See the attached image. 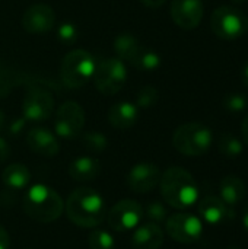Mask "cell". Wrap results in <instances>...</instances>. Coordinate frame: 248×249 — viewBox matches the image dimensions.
Returning a JSON list of instances; mask_svg holds the SVG:
<instances>
[{
	"mask_svg": "<svg viewBox=\"0 0 248 249\" xmlns=\"http://www.w3.org/2000/svg\"><path fill=\"white\" fill-rule=\"evenodd\" d=\"M67 219L79 228H98L107 217V203L94 188L73 190L64 203Z\"/></svg>",
	"mask_w": 248,
	"mask_h": 249,
	"instance_id": "cell-1",
	"label": "cell"
},
{
	"mask_svg": "<svg viewBox=\"0 0 248 249\" xmlns=\"http://www.w3.org/2000/svg\"><path fill=\"white\" fill-rule=\"evenodd\" d=\"M164 201L178 210L191 207L199 198V187L194 177L184 168H168L159 181Z\"/></svg>",
	"mask_w": 248,
	"mask_h": 249,
	"instance_id": "cell-2",
	"label": "cell"
},
{
	"mask_svg": "<svg viewBox=\"0 0 248 249\" xmlns=\"http://www.w3.org/2000/svg\"><path fill=\"white\" fill-rule=\"evenodd\" d=\"M22 206L26 216L39 223H51L57 220L64 210V203L60 194L45 184L32 185L26 191Z\"/></svg>",
	"mask_w": 248,
	"mask_h": 249,
	"instance_id": "cell-3",
	"label": "cell"
},
{
	"mask_svg": "<svg viewBox=\"0 0 248 249\" xmlns=\"http://www.w3.org/2000/svg\"><path fill=\"white\" fill-rule=\"evenodd\" d=\"M172 144L184 156H202L210 150L213 133L202 123H186L174 131Z\"/></svg>",
	"mask_w": 248,
	"mask_h": 249,
	"instance_id": "cell-4",
	"label": "cell"
},
{
	"mask_svg": "<svg viewBox=\"0 0 248 249\" xmlns=\"http://www.w3.org/2000/svg\"><path fill=\"white\" fill-rule=\"evenodd\" d=\"M95 60L85 50H73L61 61L60 74L69 88H80L92 80L95 71Z\"/></svg>",
	"mask_w": 248,
	"mask_h": 249,
	"instance_id": "cell-5",
	"label": "cell"
},
{
	"mask_svg": "<svg viewBox=\"0 0 248 249\" xmlns=\"http://www.w3.org/2000/svg\"><path fill=\"white\" fill-rule=\"evenodd\" d=\"M210 26L218 38L234 41L246 34L248 29V19L243 12L235 7L221 6L212 12Z\"/></svg>",
	"mask_w": 248,
	"mask_h": 249,
	"instance_id": "cell-6",
	"label": "cell"
},
{
	"mask_svg": "<svg viewBox=\"0 0 248 249\" xmlns=\"http://www.w3.org/2000/svg\"><path fill=\"white\" fill-rule=\"evenodd\" d=\"M95 88L102 93V95H115L118 93L127 80V70L120 58H105L96 63L95 71L92 76Z\"/></svg>",
	"mask_w": 248,
	"mask_h": 249,
	"instance_id": "cell-7",
	"label": "cell"
},
{
	"mask_svg": "<svg viewBox=\"0 0 248 249\" xmlns=\"http://www.w3.org/2000/svg\"><path fill=\"white\" fill-rule=\"evenodd\" d=\"M165 231L171 239L180 244H194L203 235V223L189 213H175L165 220Z\"/></svg>",
	"mask_w": 248,
	"mask_h": 249,
	"instance_id": "cell-8",
	"label": "cell"
},
{
	"mask_svg": "<svg viewBox=\"0 0 248 249\" xmlns=\"http://www.w3.org/2000/svg\"><path fill=\"white\" fill-rule=\"evenodd\" d=\"M143 207L136 200H121L115 203L107 213V223L117 232H127L137 228L143 219Z\"/></svg>",
	"mask_w": 248,
	"mask_h": 249,
	"instance_id": "cell-9",
	"label": "cell"
},
{
	"mask_svg": "<svg viewBox=\"0 0 248 249\" xmlns=\"http://www.w3.org/2000/svg\"><path fill=\"white\" fill-rule=\"evenodd\" d=\"M85 127V111L83 108L75 102L67 101L60 105L56 114L54 128L57 136L63 139H76L82 134V130Z\"/></svg>",
	"mask_w": 248,
	"mask_h": 249,
	"instance_id": "cell-10",
	"label": "cell"
},
{
	"mask_svg": "<svg viewBox=\"0 0 248 249\" xmlns=\"http://www.w3.org/2000/svg\"><path fill=\"white\" fill-rule=\"evenodd\" d=\"M161 177H162V172L158 165L151 163V162H142V163L134 165L129 171L126 177V182H127V187L133 193L146 194L159 185Z\"/></svg>",
	"mask_w": 248,
	"mask_h": 249,
	"instance_id": "cell-11",
	"label": "cell"
},
{
	"mask_svg": "<svg viewBox=\"0 0 248 249\" xmlns=\"http://www.w3.org/2000/svg\"><path fill=\"white\" fill-rule=\"evenodd\" d=\"M170 10L174 23L190 31L200 25L205 13V4L203 0H172Z\"/></svg>",
	"mask_w": 248,
	"mask_h": 249,
	"instance_id": "cell-12",
	"label": "cell"
},
{
	"mask_svg": "<svg viewBox=\"0 0 248 249\" xmlns=\"http://www.w3.org/2000/svg\"><path fill=\"white\" fill-rule=\"evenodd\" d=\"M54 108V101L51 95L41 88H31L23 99V117L29 121H44L47 120Z\"/></svg>",
	"mask_w": 248,
	"mask_h": 249,
	"instance_id": "cell-13",
	"label": "cell"
},
{
	"mask_svg": "<svg viewBox=\"0 0 248 249\" xmlns=\"http://www.w3.org/2000/svg\"><path fill=\"white\" fill-rule=\"evenodd\" d=\"M199 214L209 225H221L235 219L234 207H229L218 196H206L199 203Z\"/></svg>",
	"mask_w": 248,
	"mask_h": 249,
	"instance_id": "cell-14",
	"label": "cell"
},
{
	"mask_svg": "<svg viewBox=\"0 0 248 249\" xmlns=\"http://www.w3.org/2000/svg\"><path fill=\"white\" fill-rule=\"evenodd\" d=\"M56 22L54 10L48 4H32L28 7L22 18V25L25 31L31 34H44L48 32Z\"/></svg>",
	"mask_w": 248,
	"mask_h": 249,
	"instance_id": "cell-15",
	"label": "cell"
},
{
	"mask_svg": "<svg viewBox=\"0 0 248 249\" xmlns=\"http://www.w3.org/2000/svg\"><path fill=\"white\" fill-rule=\"evenodd\" d=\"M26 144L34 153L45 158H53L60 152V144L57 137L44 127H37L29 130L26 134Z\"/></svg>",
	"mask_w": 248,
	"mask_h": 249,
	"instance_id": "cell-16",
	"label": "cell"
},
{
	"mask_svg": "<svg viewBox=\"0 0 248 249\" xmlns=\"http://www.w3.org/2000/svg\"><path fill=\"white\" fill-rule=\"evenodd\" d=\"M164 231L156 223H145L139 225L134 231L130 247L132 249H159L164 244Z\"/></svg>",
	"mask_w": 248,
	"mask_h": 249,
	"instance_id": "cell-17",
	"label": "cell"
},
{
	"mask_svg": "<svg viewBox=\"0 0 248 249\" xmlns=\"http://www.w3.org/2000/svg\"><path fill=\"white\" fill-rule=\"evenodd\" d=\"M139 118V109L130 102H117L108 109V121L117 130L132 128Z\"/></svg>",
	"mask_w": 248,
	"mask_h": 249,
	"instance_id": "cell-18",
	"label": "cell"
},
{
	"mask_svg": "<svg viewBox=\"0 0 248 249\" xmlns=\"http://www.w3.org/2000/svg\"><path fill=\"white\" fill-rule=\"evenodd\" d=\"M101 174V162L91 156H79L69 165V175L76 182H91Z\"/></svg>",
	"mask_w": 248,
	"mask_h": 249,
	"instance_id": "cell-19",
	"label": "cell"
},
{
	"mask_svg": "<svg viewBox=\"0 0 248 249\" xmlns=\"http://www.w3.org/2000/svg\"><path fill=\"white\" fill-rule=\"evenodd\" d=\"M247 188L244 181L237 175H225L219 182V197L229 206L237 207L246 198Z\"/></svg>",
	"mask_w": 248,
	"mask_h": 249,
	"instance_id": "cell-20",
	"label": "cell"
},
{
	"mask_svg": "<svg viewBox=\"0 0 248 249\" xmlns=\"http://www.w3.org/2000/svg\"><path fill=\"white\" fill-rule=\"evenodd\" d=\"M1 181L7 188H10L13 191H20L29 184L31 172L22 163H12L4 168V171L1 174Z\"/></svg>",
	"mask_w": 248,
	"mask_h": 249,
	"instance_id": "cell-21",
	"label": "cell"
},
{
	"mask_svg": "<svg viewBox=\"0 0 248 249\" xmlns=\"http://www.w3.org/2000/svg\"><path fill=\"white\" fill-rule=\"evenodd\" d=\"M140 48L142 47H140L137 38L129 32H123L114 39V50L118 54L120 60H123V61L133 63L137 53L140 51Z\"/></svg>",
	"mask_w": 248,
	"mask_h": 249,
	"instance_id": "cell-22",
	"label": "cell"
},
{
	"mask_svg": "<svg viewBox=\"0 0 248 249\" xmlns=\"http://www.w3.org/2000/svg\"><path fill=\"white\" fill-rule=\"evenodd\" d=\"M218 149L221 155L229 159L238 158L244 150V143L232 133H222L218 139Z\"/></svg>",
	"mask_w": 248,
	"mask_h": 249,
	"instance_id": "cell-23",
	"label": "cell"
},
{
	"mask_svg": "<svg viewBox=\"0 0 248 249\" xmlns=\"http://www.w3.org/2000/svg\"><path fill=\"white\" fill-rule=\"evenodd\" d=\"M132 64L142 71H155L161 66V57L158 53L142 47Z\"/></svg>",
	"mask_w": 248,
	"mask_h": 249,
	"instance_id": "cell-24",
	"label": "cell"
},
{
	"mask_svg": "<svg viewBox=\"0 0 248 249\" xmlns=\"http://www.w3.org/2000/svg\"><path fill=\"white\" fill-rule=\"evenodd\" d=\"M89 248L91 249H115V241L113 235L104 229L95 228L88 239Z\"/></svg>",
	"mask_w": 248,
	"mask_h": 249,
	"instance_id": "cell-25",
	"label": "cell"
},
{
	"mask_svg": "<svg viewBox=\"0 0 248 249\" xmlns=\"http://www.w3.org/2000/svg\"><path fill=\"white\" fill-rule=\"evenodd\" d=\"M82 143H83V146H85L89 152L101 153V152H104V150L107 149V146H108V139H107L102 133L89 131V133H85V134H83Z\"/></svg>",
	"mask_w": 248,
	"mask_h": 249,
	"instance_id": "cell-26",
	"label": "cell"
},
{
	"mask_svg": "<svg viewBox=\"0 0 248 249\" xmlns=\"http://www.w3.org/2000/svg\"><path fill=\"white\" fill-rule=\"evenodd\" d=\"M143 214L152 222V223H164L168 219V209L164 206V203L155 200L148 203V206L143 209Z\"/></svg>",
	"mask_w": 248,
	"mask_h": 249,
	"instance_id": "cell-27",
	"label": "cell"
},
{
	"mask_svg": "<svg viewBox=\"0 0 248 249\" xmlns=\"http://www.w3.org/2000/svg\"><path fill=\"white\" fill-rule=\"evenodd\" d=\"M248 107V98L244 93H238V92H234V93H229L225 96L224 99V108L228 111V112H232V114H238V112H243L246 111Z\"/></svg>",
	"mask_w": 248,
	"mask_h": 249,
	"instance_id": "cell-28",
	"label": "cell"
},
{
	"mask_svg": "<svg viewBox=\"0 0 248 249\" xmlns=\"http://www.w3.org/2000/svg\"><path fill=\"white\" fill-rule=\"evenodd\" d=\"M158 98H159V93H158L156 88H153V86H145L137 93L136 105H137V108H143V109L152 108V107L156 105Z\"/></svg>",
	"mask_w": 248,
	"mask_h": 249,
	"instance_id": "cell-29",
	"label": "cell"
},
{
	"mask_svg": "<svg viewBox=\"0 0 248 249\" xmlns=\"http://www.w3.org/2000/svg\"><path fill=\"white\" fill-rule=\"evenodd\" d=\"M77 36H79V31L76 28L75 23H70V22H64L58 26L57 29V38L61 44L64 45H72L77 41Z\"/></svg>",
	"mask_w": 248,
	"mask_h": 249,
	"instance_id": "cell-30",
	"label": "cell"
},
{
	"mask_svg": "<svg viewBox=\"0 0 248 249\" xmlns=\"http://www.w3.org/2000/svg\"><path fill=\"white\" fill-rule=\"evenodd\" d=\"M9 156H10V147H9L7 142L3 137H0V163L6 162Z\"/></svg>",
	"mask_w": 248,
	"mask_h": 249,
	"instance_id": "cell-31",
	"label": "cell"
},
{
	"mask_svg": "<svg viewBox=\"0 0 248 249\" xmlns=\"http://www.w3.org/2000/svg\"><path fill=\"white\" fill-rule=\"evenodd\" d=\"M10 247V238L7 231L0 225V249H9Z\"/></svg>",
	"mask_w": 248,
	"mask_h": 249,
	"instance_id": "cell-32",
	"label": "cell"
},
{
	"mask_svg": "<svg viewBox=\"0 0 248 249\" xmlns=\"http://www.w3.org/2000/svg\"><path fill=\"white\" fill-rule=\"evenodd\" d=\"M241 137H243V143L248 146V114L241 123Z\"/></svg>",
	"mask_w": 248,
	"mask_h": 249,
	"instance_id": "cell-33",
	"label": "cell"
},
{
	"mask_svg": "<svg viewBox=\"0 0 248 249\" xmlns=\"http://www.w3.org/2000/svg\"><path fill=\"white\" fill-rule=\"evenodd\" d=\"M145 6H148V7H153V9H156V7H161L167 0H140Z\"/></svg>",
	"mask_w": 248,
	"mask_h": 249,
	"instance_id": "cell-34",
	"label": "cell"
},
{
	"mask_svg": "<svg viewBox=\"0 0 248 249\" xmlns=\"http://www.w3.org/2000/svg\"><path fill=\"white\" fill-rule=\"evenodd\" d=\"M241 223H243L244 229L248 232V203L244 204V207H243V212H241Z\"/></svg>",
	"mask_w": 248,
	"mask_h": 249,
	"instance_id": "cell-35",
	"label": "cell"
},
{
	"mask_svg": "<svg viewBox=\"0 0 248 249\" xmlns=\"http://www.w3.org/2000/svg\"><path fill=\"white\" fill-rule=\"evenodd\" d=\"M241 79H243V83L246 86V89L248 90V61L243 66V70H241Z\"/></svg>",
	"mask_w": 248,
	"mask_h": 249,
	"instance_id": "cell-36",
	"label": "cell"
},
{
	"mask_svg": "<svg viewBox=\"0 0 248 249\" xmlns=\"http://www.w3.org/2000/svg\"><path fill=\"white\" fill-rule=\"evenodd\" d=\"M3 128V114L0 112V130Z\"/></svg>",
	"mask_w": 248,
	"mask_h": 249,
	"instance_id": "cell-37",
	"label": "cell"
},
{
	"mask_svg": "<svg viewBox=\"0 0 248 249\" xmlns=\"http://www.w3.org/2000/svg\"><path fill=\"white\" fill-rule=\"evenodd\" d=\"M225 249H241L240 247H237V245H229L228 248H225Z\"/></svg>",
	"mask_w": 248,
	"mask_h": 249,
	"instance_id": "cell-38",
	"label": "cell"
},
{
	"mask_svg": "<svg viewBox=\"0 0 248 249\" xmlns=\"http://www.w3.org/2000/svg\"><path fill=\"white\" fill-rule=\"evenodd\" d=\"M231 1H234V3H246L247 0H231Z\"/></svg>",
	"mask_w": 248,
	"mask_h": 249,
	"instance_id": "cell-39",
	"label": "cell"
},
{
	"mask_svg": "<svg viewBox=\"0 0 248 249\" xmlns=\"http://www.w3.org/2000/svg\"><path fill=\"white\" fill-rule=\"evenodd\" d=\"M26 249H32V248H26Z\"/></svg>",
	"mask_w": 248,
	"mask_h": 249,
	"instance_id": "cell-40",
	"label": "cell"
}]
</instances>
